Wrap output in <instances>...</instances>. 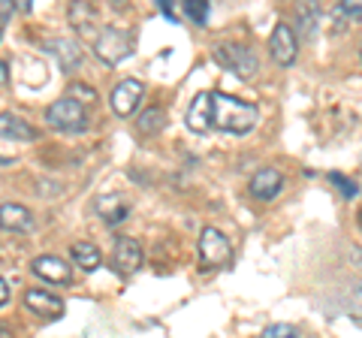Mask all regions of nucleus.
Instances as JSON below:
<instances>
[{
	"label": "nucleus",
	"mask_w": 362,
	"mask_h": 338,
	"mask_svg": "<svg viewBox=\"0 0 362 338\" xmlns=\"http://www.w3.org/2000/svg\"><path fill=\"white\" fill-rule=\"evenodd\" d=\"M157 6H160V13H166L169 18H181V4H175V0H157Z\"/></svg>",
	"instance_id": "26"
},
{
	"label": "nucleus",
	"mask_w": 362,
	"mask_h": 338,
	"mask_svg": "<svg viewBox=\"0 0 362 338\" xmlns=\"http://www.w3.org/2000/svg\"><path fill=\"white\" fill-rule=\"evenodd\" d=\"M0 136L13 139V142H30V139H37V130H33V124H28L21 115L0 112Z\"/></svg>",
	"instance_id": "14"
},
{
	"label": "nucleus",
	"mask_w": 362,
	"mask_h": 338,
	"mask_svg": "<svg viewBox=\"0 0 362 338\" xmlns=\"http://www.w3.org/2000/svg\"><path fill=\"white\" fill-rule=\"evenodd\" d=\"M281 187H284V175H281L275 166L259 169V173H254V178H251V197L263 199V202L275 199L281 194Z\"/></svg>",
	"instance_id": "12"
},
{
	"label": "nucleus",
	"mask_w": 362,
	"mask_h": 338,
	"mask_svg": "<svg viewBox=\"0 0 362 338\" xmlns=\"http://www.w3.org/2000/svg\"><path fill=\"white\" fill-rule=\"evenodd\" d=\"M45 124H49L52 130H61V133H85L88 130V112L82 106V100L61 97L45 109Z\"/></svg>",
	"instance_id": "3"
},
{
	"label": "nucleus",
	"mask_w": 362,
	"mask_h": 338,
	"mask_svg": "<svg viewBox=\"0 0 362 338\" xmlns=\"http://www.w3.org/2000/svg\"><path fill=\"white\" fill-rule=\"evenodd\" d=\"M359 58H362V46H359Z\"/></svg>",
	"instance_id": "29"
},
{
	"label": "nucleus",
	"mask_w": 362,
	"mask_h": 338,
	"mask_svg": "<svg viewBox=\"0 0 362 338\" xmlns=\"http://www.w3.org/2000/svg\"><path fill=\"white\" fill-rule=\"evenodd\" d=\"M263 338H299V330L293 323H272L263 330Z\"/></svg>",
	"instance_id": "22"
},
{
	"label": "nucleus",
	"mask_w": 362,
	"mask_h": 338,
	"mask_svg": "<svg viewBox=\"0 0 362 338\" xmlns=\"http://www.w3.org/2000/svg\"><path fill=\"white\" fill-rule=\"evenodd\" d=\"M9 82V64L0 61V85H6Z\"/></svg>",
	"instance_id": "28"
},
{
	"label": "nucleus",
	"mask_w": 362,
	"mask_h": 338,
	"mask_svg": "<svg viewBox=\"0 0 362 338\" xmlns=\"http://www.w3.org/2000/svg\"><path fill=\"white\" fill-rule=\"evenodd\" d=\"M347 305H350V317H354V320H362V281H356V284L350 287Z\"/></svg>",
	"instance_id": "24"
},
{
	"label": "nucleus",
	"mask_w": 362,
	"mask_h": 338,
	"mask_svg": "<svg viewBox=\"0 0 362 338\" xmlns=\"http://www.w3.org/2000/svg\"><path fill=\"white\" fill-rule=\"evenodd\" d=\"M259 121V109L254 103H245L239 97H230L223 91H202L187 109V127L194 133H235L245 136L251 133Z\"/></svg>",
	"instance_id": "1"
},
{
	"label": "nucleus",
	"mask_w": 362,
	"mask_h": 338,
	"mask_svg": "<svg viewBox=\"0 0 362 338\" xmlns=\"http://www.w3.org/2000/svg\"><path fill=\"white\" fill-rule=\"evenodd\" d=\"M49 49L54 52V58L61 61L64 70H76L85 58L82 49H78V42H73V40H54V42H49Z\"/></svg>",
	"instance_id": "16"
},
{
	"label": "nucleus",
	"mask_w": 362,
	"mask_h": 338,
	"mask_svg": "<svg viewBox=\"0 0 362 338\" xmlns=\"http://www.w3.org/2000/svg\"><path fill=\"white\" fill-rule=\"evenodd\" d=\"M70 97L76 100V97H82L85 103H90V100H97V91L90 85H85V82H73L70 85Z\"/></svg>",
	"instance_id": "25"
},
{
	"label": "nucleus",
	"mask_w": 362,
	"mask_h": 338,
	"mask_svg": "<svg viewBox=\"0 0 362 338\" xmlns=\"http://www.w3.org/2000/svg\"><path fill=\"white\" fill-rule=\"evenodd\" d=\"M112 266L121 275H133L136 269H142V245L133 235H121L115 239V251H112Z\"/></svg>",
	"instance_id": "9"
},
{
	"label": "nucleus",
	"mask_w": 362,
	"mask_h": 338,
	"mask_svg": "<svg viewBox=\"0 0 362 338\" xmlns=\"http://www.w3.org/2000/svg\"><path fill=\"white\" fill-rule=\"evenodd\" d=\"M30 272L42 281H49V284H70V278H73L70 266H66L61 257H52V254L37 257V260L30 263Z\"/></svg>",
	"instance_id": "10"
},
{
	"label": "nucleus",
	"mask_w": 362,
	"mask_h": 338,
	"mask_svg": "<svg viewBox=\"0 0 362 338\" xmlns=\"http://www.w3.org/2000/svg\"><path fill=\"white\" fill-rule=\"evenodd\" d=\"M70 257L76 269H82V272H94V269H100V263H103V257H100V247L90 245V242H78L70 247Z\"/></svg>",
	"instance_id": "15"
},
{
	"label": "nucleus",
	"mask_w": 362,
	"mask_h": 338,
	"mask_svg": "<svg viewBox=\"0 0 362 338\" xmlns=\"http://www.w3.org/2000/svg\"><path fill=\"white\" fill-rule=\"evenodd\" d=\"M199 263L206 269H223L233 260V245L218 227H206L199 233Z\"/></svg>",
	"instance_id": "5"
},
{
	"label": "nucleus",
	"mask_w": 362,
	"mask_h": 338,
	"mask_svg": "<svg viewBox=\"0 0 362 338\" xmlns=\"http://www.w3.org/2000/svg\"><path fill=\"white\" fill-rule=\"evenodd\" d=\"M214 58H218L233 76L245 78V82L259 73V58H257V52L247 49V46H242V42H223V46L214 49Z\"/></svg>",
	"instance_id": "4"
},
{
	"label": "nucleus",
	"mask_w": 362,
	"mask_h": 338,
	"mask_svg": "<svg viewBox=\"0 0 362 338\" xmlns=\"http://www.w3.org/2000/svg\"><path fill=\"white\" fill-rule=\"evenodd\" d=\"M0 33H4V28H0Z\"/></svg>",
	"instance_id": "30"
},
{
	"label": "nucleus",
	"mask_w": 362,
	"mask_h": 338,
	"mask_svg": "<svg viewBox=\"0 0 362 338\" xmlns=\"http://www.w3.org/2000/svg\"><path fill=\"white\" fill-rule=\"evenodd\" d=\"M0 230L6 233H30L33 230V215L21 202H4L0 206Z\"/></svg>",
	"instance_id": "13"
},
{
	"label": "nucleus",
	"mask_w": 362,
	"mask_h": 338,
	"mask_svg": "<svg viewBox=\"0 0 362 338\" xmlns=\"http://www.w3.org/2000/svg\"><path fill=\"white\" fill-rule=\"evenodd\" d=\"M6 299H9V287H6V281L0 278V305H6Z\"/></svg>",
	"instance_id": "27"
},
{
	"label": "nucleus",
	"mask_w": 362,
	"mask_h": 338,
	"mask_svg": "<svg viewBox=\"0 0 362 338\" xmlns=\"http://www.w3.org/2000/svg\"><path fill=\"white\" fill-rule=\"evenodd\" d=\"M163 124H166V115H163V109H145L139 121H136V127H139V133H145V136H151V133H160L163 130Z\"/></svg>",
	"instance_id": "18"
},
{
	"label": "nucleus",
	"mask_w": 362,
	"mask_h": 338,
	"mask_svg": "<svg viewBox=\"0 0 362 338\" xmlns=\"http://www.w3.org/2000/svg\"><path fill=\"white\" fill-rule=\"evenodd\" d=\"M269 52H272V58H275V64H281V66L296 64L299 40H296V33H293L290 25H284V21L275 25V30H272V37H269Z\"/></svg>",
	"instance_id": "6"
},
{
	"label": "nucleus",
	"mask_w": 362,
	"mask_h": 338,
	"mask_svg": "<svg viewBox=\"0 0 362 338\" xmlns=\"http://www.w3.org/2000/svg\"><path fill=\"white\" fill-rule=\"evenodd\" d=\"M296 16H299V28H305V37H314L317 21H320V6L317 4H302L296 9Z\"/></svg>",
	"instance_id": "21"
},
{
	"label": "nucleus",
	"mask_w": 362,
	"mask_h": 338,
	"mask_svg": "<svg viewBox=\"0 0 362 338\" xmlns=\"http://www.w3.org/2000/svg\"><path fill=\"white\" fill-rule=\"evenodd\" d=\"M94 209H97V215L103 218L106 227H118V223H124V221L130 218V202L124 199L121 194H103V197H97Z\"/></svg>",
	"instance_id": "11"
},
{
	"label": "nucleus",
	"mask_w": 362,
	"mask_h": 338,
	"mask_svg": "<svg viewBox=\"0 0 362 338\" xmlns=\"http://www.w3.org/2000/svg\"><path fill=\"white\" fill-rule=\"evenodd\" d=\"M329 182H332L338 190H341V197H347V199L359 194V185H356V182H350V178H344L341 173H329Z\"/></svg>",
	"instance_id": "23"
},
{
	"label": "nucleus",
	"mask_w": 362,
	"mask_h": 338,
	"mask_svg": "<svg viewBox=\"0 0 362 338\" xmlns=\"http://www.w3.org/2000/svg\"><path fill=\"white\" fill-rule=\"evenodd\" d=\"M211 6L206 0H181V18H190L194 25H206Z\"/></svg>",
	"instance_id": "19"
},
{
	"label": "nucleus",
	"mask_w": 362,
	"mask_h": 338,
	"mask_svg": "<svg viewBox=\"0 0 362 338\" xmlns=\"http://www.w3.org/2000/svg\"><path fill=\"white\" fill-rule=\"evenodd\" d=\"M25 305H28L30 314H37V317H42V320H61L64 317V302L49 290L30 287L25 293Z\"/></svg>",
	"instance_id": "8"
},
{
	"label": "nucleus",
	"mask_w": 362,
	"mask_h": 338,
	"mask_svg": "<svg viewBox=\"0 0 362 338\" xmlns=\"http://www.w3.org/2000/svg\"><path fill=\"white\" fill-rule=\"evenodd\" d=\"M142 97H145V85L139 82V78H124V82L112 91V112L121 118H130L136 109H139L142 103Z\"/></svg>",
	"instance_id": "7"
},
{
	"label": "nucleus",
	"mask_w": 362,
	"mask_h": 338,
	"mask_svg": "<svg viewBox=\"0 0 362 338\" xmlns=\"http://www.w3.org/2000/svg\"><path fill=\"white\" fill-rule=\"evenodd\" d=\"M133 46H136V37L130 30H124V28H103L97 33V40H94V54L100 58V64L115 66V64L130 58Z\"/></svg>",
	"instance_id": "2"
},
{
	"label": "nucleus",
	"mask_w": 362,
	"mask_h": 338,
	"mask_svg": "<svg viewBox=\"0 0 362 338\" xmlns=\"http://www.w3.org/2000/svg\"><path fill=\"white\" fill-rule=\"evenodd\" d=\"M329 21H332V30H344L354 21H362V4H338L329 13Z\"/></svg>",
	"instance_id": "17"
},
{
	"label": "nucleus",
	"mask_w": 362,
	"mask_h": 338,
	"mask_svg": "<svg viewBox=\"0 0 362 338\" xmlns=\"http://www.w3.org/2000/svg\"><path fill=\"white\" fill-rule=\"evenodd\" d=\"M94 18H97V13H94V6H90V4H73L70 6V25L76 30L85 33L90 25H94Z\"/></svg>",
	"instance_id": "20"
}]
</instances>
